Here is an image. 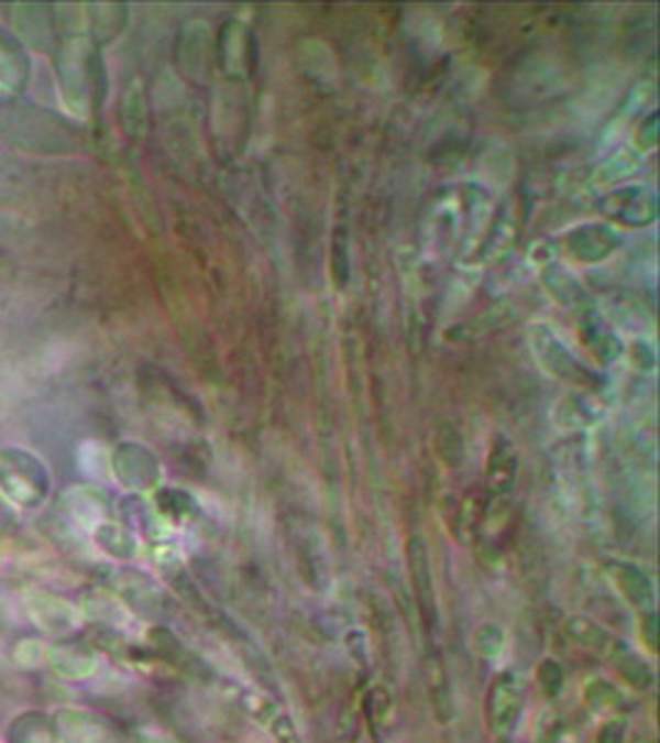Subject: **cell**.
<instances>
[{
  "label": "cell",
  "instance_id": "1",
  "mask_svg": "<svg viewBox=\"0 0 660 743\" xmlns=\"http://www.w3.org/2000/svg\"><path fill=\"white\" fill-rule=\"evenodd\" d=\"M0 481H3V489L8 493H13L18 503L25 505L43 501L47 491V476L43 463L35 461L30 454L15 449L0 456Z\"/></svg>",
  "mask_w": 660,
  "mask_h": 743
},
{
  "label": "cell",
  "instance_id": "2",
  "mask_svg": "<svg viewBox=\"0 0 660 743\" xmlns=\"http://www.w3.org/2000/svg\"><path fill=\"white\" fill-rule=\"evenodd\" d=\"M525 709V684L515 671H503L487 693V723L495 736H507Z\"/></svg>",
  "mask_w": 660,
  "mask_h": 743
},
{
  "label": "cell",
  "instance_id": "3",
  "mask_svg": "<svg viewBox=\"0 0 660 743\" xmlns=\"http://www.w3.org/2000/svg\"><path fill=\"white\" fill-rule=\"evenodd\" d=\"M406 558H408V572H411L414 598L418 604V612H421L424 627L428 632H436L438 598H436V584H433V572H431V558H428V548L421 535H411V538H408Z\"/></svg>",
  "mask_w": 660,
  "mask_h": 743
},
{
  "label": "cell",
  "instance_id": "4",
  "mask_svg": "<svg viewBox=\"0 0 660 743\" xmlns=\"http://www.w3.org/2000/svg\"><path fill=\"white\" fill-rule=\"evenodd\" d=\"M95 65V57L89 53V45L85 40H67L59 50V63H57V73L63 77V89H65V97L67 102L73 105L77 112L79 107H85L87 97H89V69Z\"/></svg>",
  "mask_w": 660,
  "mask_h": 743
},
{
  "label": "cell",
  "instance_id": "5",
  "mask_svg": "<svg viewBox=\"0 0 660 743\" xmlns=\"http://www.w3.org/2000/svg\"><path fill=\"white\" fill-rule=\"evenodd\" d=\"M243 701H245V709L253 713V719L263 723V726L273 733V739L277 743H302L293 719H289L287 713L267 697V693L248 691Z\"/></svg>",
  "mask_w": 660,
  "mask_h": 743
},
{
  "label": "cell",
  "instance_id": "6",
  "mask_svg": "<svg viewBox=\"0 0 660 743\" xmlns=\"http://www.w3.org/2000/svg\"><path fill=\"white\" fill-rule=\"evenodd\" d=\"M30 79V59L23 43L0 28V89L23 92Z\"/></svg>",
  "mask_w": 660,
  "mask_h": 743
},
{
  "label": "cell",
  "instance_id": "7",
  "mask_svg": "<svg viewBox=\"0 0 660 743\" xmlns=\"http://www.w3.org/2000/svg\"><path fill=\"white\" fill-rule=\"evenodd\" d=\"M566 632H569V637L582 644L584 649L594 652V654H598V657H604L608 662H614L618 654L626 649L624 640L614 637L612 632L604 630L602 624H596L594 620H588V618H569Z\"/></svg>",
  "mask_w": 660,
  "mask_h": 743
},
{
  "label": "cell",
  "instance_id": "8",
  "mask_svg": "<svg viewBox=\"0 0 660 743\" xmlns=\"http://www.w3.org/2000/svg\"><path fill=\"white\" fill-rule=\"evenodd\" d=\"M616 575V582H618V590L624 592V598L634 604L638 610H653L656 604V588H653V580L648 578V575L636 568L631 562H624V565H616L614 568Z\"/></svg>",
  "mask_w": 660,
  "mask_h": 743
},
{
  "label": "cell",
  "instance_id": "9",
  "mask_svg": "<svg viewBox=\"0 0 660 743\" xmlns=\"http://www.w3.org/2000/svg\"><path fill=\"white\" fill-rule=\"evenodd\" d=\"M614 667L626 679V684H631L634 689L646 691V689L653 687V681H656L653 669L648 667V664L641 657H638L636 652L628 649V647L614 659Z\"/></svg>",
  "mask_w": 660,
  "mask_h": 743
},
{
  "label": "cell",
  "instance_id": "10",
  "mask_svg": "<svg viewBox=\"0 0 660 743\" xmlns=\"http://www.w3.org/2000/svg\"><path fill=\"white\" fill-rule=\"evenodd\" d=\"M431 667H428V681H431V699H433V709L438 721H450L453 717V699H450V689H448V679H446V669L440 664L438 654H431Z\"/></svg>",
  "mask_w": 660,
  "mask_h": 743
},
{
  "label": "cell",
  "instance_id": "11",
  "mask_svg": "<svg viewBox=\"0 0 660 743\" xmlns=\"http://www.w3.org/2000/svg\"><path fill=\"white\" fill-rule=\"evenodd\" d=\"M515 456L507 446H497L490 456V469H487V483L495 493L509 491V485L515 481Z\"/></svg>",
  "mask_w": 660,
  "mask_h": 743
},
{
  "label": "cell",
  "instance_id": "12",
  "mask_svg": "<svg viewBox=\"0 0 660 743\" xmlns=\"http://www.w3.org/2000/svg\"><path fill=\"white\" fill-rule=\"evenodd\" d=\"M584 699H586L588 707H592L594 711H602V713L618 711V709L626 707V697L622 693V689H616L614 684L606 681V679L588 681V687L584 691Z\"/></svg>",
  "mask_w": 660,
  "mask_h": 743
},
{
  "label": "cell",
  "instance_id": "13",
  "mask_svg": "<svg viewBox=\"0 0 660 743\" xmlns=\"http://www.w3.org/2000/svg\"><path fill=\"white\" fill-rule=\"evenodd\" d=\"M537 681L544 689L547 697H559L564 689V669L557 659H544L537 669Z\"/></svg>",
  "mask_w": 660,
  "mask_h": 743
},
{
  "label": "cell",
  "instance_id": "14",
  "mask_svg": "<svg viewBox=\"0 0 660 743\" xmlns=\"http://www.w3.org/2000/svg\"><path fill=\"white\" fill-rule=\"evenodd\" d=\"M158 505L172 518H188L196 511L194 499L184 491H162L158 493Z\"/></svg>",
  "mask_w": 660,
  "mask_h": 743
},
{
  "label": "cell",
  "instance_id": "15",
  "mask_svg": "<svg viewBox=\"0 0 660 743\" xmlns=\"http://www.w3.org/2000/svg\"><path fill=\"white\" fill-rule=\"evenodd\" d=\"M475 647L483 657H497L505 649V632L497 624H483L475 632Z\"/></svg>",
  "mask_w": 660,
  "mask_h": 743
},
{
  "label": "cell",
  "instance_id": "16",
  "mask_svg": "<svg viewBox=\"0 0 660 743\" xmlns=\"http://www.w3.org/2000/svg\"><path fill=\"white\" fill-rule=\"evenodd\" d=\"M626 739V723L624 721H608L606 726L598 731L596 743H624Z\"/></svg>",
  "mask_w": 660,
  "mask_h": 743
},
{
  "label": "cell",
  "instance_id": "17",
  "mask_svg": "<svg viewBox=\"0 0 660 743\" xmlns=\"http://www.w3.org/2000/svg\"><path fill=\"white\" fill-rule=\"evenodd\" d=\"M641 632H644V640L648 644V649L656 652L658 649V618L653 610H648L644 614V622H641Z\"/></svg>",
  "mask_w": 660,
  "mask_h": 743
}]
</instances>
